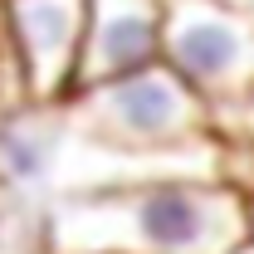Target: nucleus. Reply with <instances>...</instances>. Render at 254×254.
Listing matches in <instances>:
<instances>
[{
  "label": "nucleus",
  "instance_id": "7",
  "mask_svg": "<svg viewBox=\"0 0 254 254\" xmlns=\"http://www.w3.org/2000/svg\"><path fill=\"white\" fill-rule=\"evenodd\" d=\"M25 78H20V64H15V49H10V30H5V10H0V113H15L25 108Z\"/></svg>",
  "mask_w": 254,
  "mask_h": 254
},
{
  "label": "nucleus",
  "instance_id": "10",
  "mask_svg": "<svg viewBox=\"0 0 254 254\" xmlns=\"http://www.w3.org/2000/svg\"><path fill=\"white\" fill-rule=\"evenodd\" d=\"M225 5H230V10H240V15H250V20H254V0H225Z\"/></svg>",
  "mask_w": 254,
  "mask_h": 254
},
{
  "label": "nucleus",
  "instance_id": "6",
  "mask_svg": "<svg viewBox=\"0 0 254 254\" xmlns=\"http://www.w3.org/2000/svg\"><path fill=\"white\" fill-rule=\"evenodd\" d=\"M161 25L166 0H88V34L73 93L161 64Z\"/></svg>",
  "mask_w": 254,
  "mask_h": 254
},
{
  "label": "nucleus",
  "instance_id": "2",
  "mask_svg": "<svg viewBox=\"0 0 254 254\" xmlns=\"http://www.w3.org/2000/svg\"><path fill=\"white\" fill-rule=\"evenodd\" d=\"M68 123L83 142L132 161H200L220 157V123L205 98L166 64L83 88L68 103Z\"/></svg>",
  "mask_w": 254,
  "mask_h": 254
},
{
  "label": "nucleus",
  "instance_id": "8",
  "mask_svg": "<svg viewBox=\"0 0 254 254\" xmlns=\"http://www.w3.org/2000/svg\"><path fill=\"white\" fill-rule=\"evenodd\" d=\"M220 132H254V103H245L240 113L220 118Z\"/></svg>",
  "mask_w": 254,
  "mask_h": 254
},
{
  "label": "nucleus",
  "instance_id": "3",
  "mask_svg": "<svg viewBox=\"0 0 254 254\" xmlns=\"http://www.w3.org/2000/svg\"><path fill=\"white\" fill-rule=\"evenodd\" d=\"M161 64L215 108V123L254 103V20L225 0H166Z\"/></svg>",
  "mask_w": 254,
  "mask_h": 254
},
{
  "label": "nucleus",
  "instance_id": "11",
  "mask_svg": "<svg viewBox=\"0 0 254 254\" xmlns=\"http://www.w3.org/2000/svg\"><path fill=\"white\" fill-rule=\"evenodd\" d=\"M250 220H254V200H250Z\"/></svg>",
  "mask_w": 254,
  "mask_h": 254
},
{
  "label": "nucleus",
  "instance_id": "5",
  "mask_svg": "<svg viewBox=\"0 0 254 254\" xmlns=\"http://www.w3.org/2000/svg\"><path fill=\"white\" fill-rule=\"evenodd\" d=\"M10 49L25 78V98L39 108H59L78 88L88 0H0Z\"/></svg>",
  "mask_w": 254,
  "mask_h": 254
},
{
  "label": "nucleus",
  "instance_id": "1",
  "mask_svg": "<svg viewBox=\"0 0 254 254\" xmlns=\"http://www.w3.org/2000/svg\"><path fill=\"white\" fill-rule=\"evenodd\" d=\"M44 254H245L250 200L215 176H166L59 195L39 215Z\"/></svg>",
  "mask_w": 254,
  "mask_h": 254
},
{
  "label": "nucleus",
  "instance_id": "9",
  "mask_svg": "<svg viewBox=\"0 0 254 254\" xmlns=\"http://www.w3.org/2000/svg\"><path fill=\"white\" fill-rule=\"evenodd\" d=\"M10 210H20V205H15V195L5 190V181H0V215H10Z\"/></svg>",
  "mask_w": 254,
  "mask_h": 254
},
{
  "label": "nucleus",
  "instance_id": "4",
  "mask_svg": "<svg viewBox=\"0 0 254 254\" xmlns=\"http://www.w3.org/2000/svg\"><path fill=\"white\" fill-rule=\"evenodd\" d=\"M83 157V137L68 123V108L25 103L15 113H0V181L15 195L20 210L44 215L59 195L73 190Z\"/></svg>",
  "mask_w": 254,
  "mask_h": 254
}]
</instances>
